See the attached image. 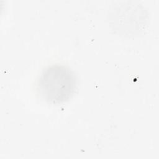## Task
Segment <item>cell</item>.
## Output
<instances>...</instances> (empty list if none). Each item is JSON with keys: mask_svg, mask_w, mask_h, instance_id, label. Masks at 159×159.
I'll return each instance as SVG.
<instances>
[{"mask_svg": "<svg viewBox=\"0 0 159 159\" xmlns=\"http://www.w3.org/2000/svg\"><path fill=\"white\" fill-rule=\"evenodd\" d=\"M77 88V78L68 67L52 65L41 73L37 89L41 97L47 102L58 104L68 101Z\"/></svg>", "mask_w": 159, "mask_h": 159, "instance_id": "cell-1", "label": "cell"}]
</instances>
